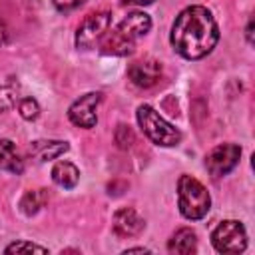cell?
Instances as JSON below:
<instances>
[{
	"label": "cell",
	"mask_w": 255,
	"mask_h": 255,
	"mask_svg": "<svg viewBox=\"0 0 255 255\" xmlns=\"http://www.w3.org/2000/svg\"><path fill=\"white\" fill-rule=\"evenodd\" d=\"M155 0H122V4H133V6H147L153 4Z\"/></svg>",
	"instance_id": "obj_21"
},
{
	"label": "cell",
	"mask_w": 255,
	"mask_h": 255,
	"mask_svg": "<svg viewBox=\"0 0 255 255\" xmlns=\"http://www.w3.org/2000/svg\"><path fill=\"white\" fill-rule=\"evenodd\" d=\"M241 157V147L237 143H219L205 155V167L213 177L227 175Z\"/></svg>",
	"instance_id": "obj_7"
},
{
	"label": "cell",
	"mask_w": 255,
	"mask_h": 255,
	"mask_svg": "<svg viewBox=\"0 0 255 255\" xmlns=\"http://www.w3.org/2000/svg\"><path fill=\"white\" fill-rule=\"evenodd\" d=\"M124 253H126V255H128V253H149V249H145V247H131V249H126Z\"/></svg>",
	"instance_id": "obj_22"
},
{
	"label": "cell",
	"mask_w": 255,
	"mask_h": 255,
	"mask_svg": "<svg viewBox=\"0 0 255 255\" xmlns=\"http://www.w3.org/2000/svg\"><path fill=\"white\" fill-rule=\"evenodd\" d=\"M135 118H137V124L141 128V131L155 145L171 147V145H177L181 141V131L177 128H173L167 120H163L151 106L141 104L135 112Z\"/></svg>",
	"instance_id": "obj_4"
},
{
	"label": "cell",
	"mask_w": 255,
	"mask_h": 255,
	"mask_svg": "<svg viewBox=\"0 0 255 255\" xmlns=\"http://www.w3.org/2000/svg\"><path fill=\"white\" fill-rule=\"evenodd\" d=\"M4 251H6V253H24V251H28V253H32V251H36V253H46L48 249L42 247V245L30 243V241H16V243L8 245Z\"/></svg>",
	"instance_id": "obj_17"
},
{
	"label": "cell",
	"mask_w": 255,
	"mask_h": 255,
	"mask_svg": "<svg viewBox=\"0 0 255 255\" xmlns=\"http://www.w3.org/2000/svg\"><path fill=\"white\" fill-rule=\"evenodd\" d=\"M169 40L179 56L185 60H199L215 48L219 40V28L211 12L205 6L195 4L183 8L177 14Z\"/></svg>",
	"instance_id": "obj_1"
},
{
	"label": "cell",
	"mask_w": 255,
	"mask_h": 255,
	"mask_svg": "<svg viewBox=\"0 0 255 255\" xmlns=\"http://www.w3.org/2000/svg\"><path fill=\"white\" fill-rule=\"evenodd\" d=\"M102 100V94L100 92H90V94H84L80 96L68 110V118L74 126L78 128H94L96 122H98V116H96V110H98V104Z\"/></svg>",
	"instance_id": "obj_8"
},
{
	"label": "cell",
	"mask_w": 255,
	"mask_h": 255,
	"mask_svg": "<svg viewBox=\"0 0 255 255\" xmlns=\"http://www.w3.org/2000/svg\"><path fill=\"white\" fill-rule=\"evenodd\" d=\"M16 100H18V96H16V92L12 88L0 86V114L10 110L12 106H16Z\"/></svg>",
	"instance_id": "obj_18"
},
{
	"label": "cell",
	"mask_w": 255,
	"mask_h": 255,
	"mask_svg": "<svg viewBox=\"0 0 255 255\" xmlns=\"http://www.w3.org/2000/svg\"><path fill=\"white\" fill-rule=\"evenodd\" d=\"M112 225H114V233L118 237L128 239V237L139 235L143 231V227H145V221L133 207H122V209H118L114 213Z\"/></svg>",
	"instance_id": "obj_9"
},
{
	"label": "cell",
	"mask_w": 255,
	"mask_h": 255,
	"mask_svg": "<svg viewBox=\"0 0 255 255\" xmlns=\"http://www.w3.org/2000/svg\"><path fill=\"white\" fill-rule=\"evenodd\" d=\"M161 76V64L157 60H139L128 68V78L137 88H151Z\"/></svg>",
	"instance_id": "obj_10"
},
{
	"label": "cell",
	"mask_w": 255,
	"mask_h": 255,
	"mask_svg": "<svg viewBox=\"0 0 255 255\" xmlns=\"http://www.w3.org/2000/svg\"><path fill=\"white\" fill-rule=\"evenodd\" d=\"M52 2L58 10H74V8L82 6L86 0H52Z\"/></svg>",
	"instance_id": "obj_20"
},
{
	"label": "cell",
	"mask_w": 255,
	"mask_h": 255,
	"mask_svg": "<svg viewBox=\"0 0 255 255\" xmlns=\"http://www.w3.org/2000/svg\"><path fill=\"white\" fill-rule=\"evenodd\" d=\"M167 251L173 255H189L197 251V235L195 231H191L189 227H181L177 229L169 241H167Z\"/></svg>",
	"instance_id": "obj_11"
},
{
	"label": "cell",
	"mask_w": 255,
	"mask_h": 255,
	"mask_svg": "<svg viewBox=\"0 0 255 255\" xmlns=\"http://www.w3.org/2000/svg\"><path fill=\"white\" fill-rule=\"evenodd\" d=\"M211 245L219 253H241L247 247V231L241 221L225 219L211 231Z\"/></svg>",
	"instance_id": "obj_5"
},
{
	"label": "cell",
	"mask_w": 255,
	"mask_h": 255,
	"mask_svg": "<svg viewBox=\"0 0 255 255\" xmlns=\"http://www.w3.org/2000/svg\"><path fill=\"white\" fill-rule=\"evenodd\" d=\"M52 179H54L56 185H60L64 189H72V187L78 185L80 169L72 161H58L52 167Z\"/></svg>",
	"instance_id": "obj_13"
},
{
	"label": "cell",
	"mask_w": 255,
	"mask_h": 255,
	"mask_svg": "<svg viewBox=\"0 0 255 255\" xmlns=\"http://www.w3.org/2000/svg\"><path fill=\"white\" fill-rule=\"evenodd\" d=\"M251 28H253V22L249 20V24H247V42L251 44Z\"/></svg>",
	"instance_id": "obj_23"
},
{
	"label": "cell",
	"mask_w": 255,
	"mask_h": 255,
	"mask_svg": "<svg viewBox=\"0 0 255 255\" xmlns=\"http://www.w3.org/2000/svg\"><path fill=\"white\" fill-rule=\"evenodd\" d=\"M0 169H6L16 175L24 169V159L18 155L16 145L10 139H0Z\"/></svg>",
	"instance_id": "obj_14"
},
{
	"label": "cell",
	"mask_w": 255,
	"mask_h": 255,
	"mask_svg": "<svg viewBox=\"0 0 255 255\" xmlns=\"http://www.w3.org/2000/svg\"><path fill=\"white\" fill-rule=\"evenodd\" d=\"M112 26V14L110 12H96L90 14L82 26L76 32V46L82 50L94 48L96 44H100V40L104 38V34L110 30Z\"/></svg>",
	"instance_id": "obj_6"
},
{
	"label": "cell",
	"mask_w": 255,
	"mask_h": 255,
	"mask_svg": "<svg viewBox=\"0 0 255 255\" xmlns=\"http://www.w3.org/2000/svg\"><path fill=\"white\" fill-rule=\"evenodd\" d=\"M116 141L120 143V147H129L133 143V133L128 126H118V131H116Z\"/></svg>",
	"instance_id": "obj_19"
},
{
	"label": "cell",
	"mask_w": 255,
	"mask_h": 255,
	"mask_svg": "<svg viewBox=\"0 0 255 255\" xmlns=\"http://www.w3.org/2000/svg\"><path fill=\"white\" fill-rule=\"evenodd\" d=\"M177 203L185 219L197 221L207 215L211 207V197L201 181L191 175H181L177 181Z\"/></svg>",
	"instance_id": "obj_3"
},
{
	"label": "cell",
	"mask_w": 255,
	"mask_h": 255,
	"mask_svg": "<svg viewBox=\"0 0 255 255\" xmlns=\"http://www.w3.org/2000/svg\"><path fill=\"white\" fill-rule=\"evenodd\" d=\"M149 28L151 18L145 12H129L128 16H124L122 22L116 24V28L104 34V38L100 40V50L112 56H128L133 52L135 40L145 36Z\"/></svg>",
	"instance_id": "obj_2"
},
{
	"label": "cell",
	"mask_w": 255,
	"mask_h": 255,
	"mask_svg": "<svg viewBox=\"0 0 255 255\" xmlns=\"http://www.w3.org/2000/svg\"><path fill=\"white\" fill-rule=\"evenodd\" d=\"M18 112H20V116L24 120L32 122V120H36L40 116V106H38V102L34 98H24V100L18 102Z\"/></svg>",
	"instance_id": "obj_16"
},
{
	"label": "cell",
	"mask_w": 255,
	"mask_h": 255,
	"mask_svg": "<svg viewBox=\"0 0 255 255\" xmlns=\"http://www.w3.org/2000/svg\"><path fill=\"white\" fill-rule=\"evenodd\" d=\"M70 149L68 141H62V139H48V141H34L30 145V155L36 157L38 161H50V159H56L60 157L62 153H66Z\"/></svg>",
	"instance_id": "obj_12"
},
{
	"label": "cell",
	"mask_w": 255,
	"mask_h": 255,
	"mask_svg": "<svg viewBox=\"0 0 255 255\" xmlns=\"http://www.w3.org/2000/svg\"><path fill=\"white\" fill-rule=\"evenodd\" d=\"M48 191L46 189H30V191H26L24 195H22V199H20V211L24 213V215H34V213H38L46 203H48Z\"/></svg>",
	"instance_id": "obj_15"
}]
</instances>
